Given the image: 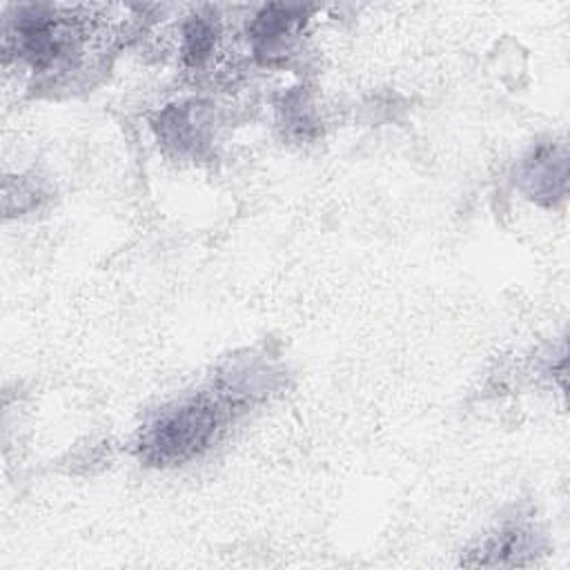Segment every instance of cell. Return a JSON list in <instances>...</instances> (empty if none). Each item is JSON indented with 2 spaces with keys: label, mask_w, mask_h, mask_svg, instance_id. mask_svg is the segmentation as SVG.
I'll list each match as a JSON object with an SVG mask.
<instances>
[{
  "label": "cell",
  "mask_w": 570,
  "mask_h": 570,
  "mask_svg": "<svg viewBox=\"0 0 570 570\" xmlns=\"http://www.w3.org/2000/svg\"><path fill=\"white\" fill-rule=\"evenodd\" d=\"M225 405L220 396L198 394L165 410L147 430L142 450L151 461L178 463L205 450L223 425Z\"/></svg>",
  "instance_id": "obj_1"
}]
</instances>
